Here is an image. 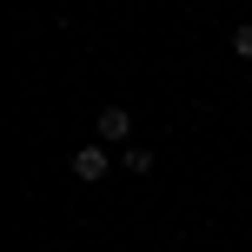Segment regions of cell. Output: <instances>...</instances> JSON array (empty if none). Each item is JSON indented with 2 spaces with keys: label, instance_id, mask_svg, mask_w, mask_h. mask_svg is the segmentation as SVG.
<instances>
[{
  "label": "cell",
  "instance_id": "cell-1",
  "mask_svg": "<svg viewBox=\"0 0 252 252\" xmlns=\"http://www.w3.org/2000/svg\"><path fill=\"white\" fill-rule=\"evenodd\" d=\"M93 133H100V146H126V139H133V113H126V106H100Z\"/></svg>",
  "mask_w": 252,
  "mask_h": 252
},
{
  "label": "cell",
  "instance_id": "cell-2",
  "mask_svg": "<svg viewBox=\"0 0 252 252\" xmlns=\"http://www.w3.org/2000/svg\"><path fill=\"white\" fill-rule=\"evenodd\" d=\"M106 166H113V153L106 146H73V179H87V186H100Z\"/></svg>",
  "mask_w": 252,
  "mask_h": 252
},
{
  "label": "cell",
  "instance_id": "cell-3",
  "mask_svg": "<svg viewBox=\"0 0 252 252\" xmlns=\"http://www.w3.org/2000/svg\"><path fill=\"white\" fill-rule=\"evenodd\" d=\"M120 166H126L133 179H146V173H153V146H126V153H120Z\"/></svg>",
  "mask_w": 252,
  "mask_h": 252
},
{
  "label": "cell",
  "instance_id": "cell-4",
  "mask_svg": "<svg viewBox=\"0 0 252 252\" xmlns=\"http://www.w3.org/2000/svg\"><path fill=\"white\" fill-rule=\"evenodd\" d=\"M232 53H239V60H252V20L239 27V33H232Z\"/></svg>",
  "mask_w": 252,
  "mask_h": 252
}]
</instances>
